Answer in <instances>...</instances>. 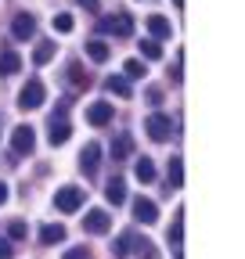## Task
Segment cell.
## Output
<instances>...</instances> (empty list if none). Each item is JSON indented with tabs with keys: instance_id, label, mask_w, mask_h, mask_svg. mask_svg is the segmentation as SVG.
<instances>
[{
	"instance_id": "52a82bcc",
	"label": "cell",
	"mask_w": 245,
	"mask_h": 259,
	"mask_svg": "<svg viewBox=\"0 0 245 259\" xmlns=\"http://www.w3.org/2000/svg\"><path fill=\"white\" fill-rule=\"evenodd\" d=\"M108 227H112V216H108L105 209H90V212L83 216V231H87V234H105Z\"/></svg>"
},
{
	"instance_id": "cb8c5ba5",
	"label": "cell",
	"mask_w": 245,
	"mask_h": 259,
	"mask_svg": "<svg viewBox=\"0 0 245 259\" xmlns=\"http://www.w3.org/2000/svg\"><path fill=\"white\" fill-rule=\"evenodd\" d=\"M141 54L148 58V61H155V58H162V47H159V40H141Z\"/></svg>"
},
{
	"instance_id": "277c9868",
	"label": "cell",
	"mask_w": 245,
	"mask_h": 259,
	"mask_svg": "<svg viewBox=\"0 0 245 259\" xmlns=\"http://www.w3.org/2000/svg\"><path fill=\"white\" fill-rule=\"evenodd\" d=\"M101 32H112V36H134V18L127 15V11H119V15H112V18H101Z\"/></svg>"
},
{
	"instance_id": "ba28073f",
	"label": "cell",
	"mask_w": 245,
	"mask_h": 259,
	"mask_svg": "<svg viewBox=\"0 0 245 259\" xmlns=\"http://www.w3.org/2000/svg\"><path fill=\"white\" fill-rule=\"evenodd\" d=\"M11 32H15V40H33L36 36V18L29 11H18L15 22H11Z\"/></svg>"
},
{
	"instance_id": "5bb4252c",
	"label": "cell",
	"mask_w": 245,
	"mask_h": 259,
	"mask_svg": "<svg viewBox=\"0 0 245 259\" xmlns=\"http://www.w3.org/2000/svg\"><path fill=\"white\" fill-rule=\"evenodd\" d=\"M134 155V137L130 134H119L112 141V162H123V158H130Z\"/></svg>"
},
{
	"instance_id": "5b68a950",
	"label": "cell",
	"mask_w": 245,
	"mask_h": 259,
	"mask_svg": "<svg viewBox=\"0 0 245 259\" xmlns=\"http://www.w3.org/2000/svg\"><path fill=\"white\" fill-rule=\"evenodd\" d=\"M144 130H148V137L155 141V144H162V141H170V134H173V122H170V115L155 112V115H148Z\"/></svg>"
},
{
	"instance_id": "44dd1931",
	"label": "cell",
	"mask_w": 245,
	"mask_h": 259,
	"mask_svg": "<svg viewBox=\"0 0 245 259\" xmlns=\"http://www.w3.org/2000/svg\"><path fill=\"white\" fill-rule=\"evenodd\" d=\"M108 54H112V47H108L105 40H90V44H87V58H90V61H108Z\"/></svg>"
},
{
	"instance_id": "8992f818",
	"label": "cell",
	"mask_w": 245,
	"mask_h": 259,
	"mask_svg": "<svg viewBox=\"0 0 245 259\" xmlns=\"http://www.w3.org/2000/svg\"><path fill=\"white\" fill-rule=\"evenodd\" d=\"M98 166H101V144L90 141V144H83V151H79V169H83L87 177H94Z\"/></svg>"
},
{
	"instance_id": "8fae6325",
	"label": "cell",
	"mask_w": 245,
	"mask_h": 259,
	"mask_svg": "<svg viewBox=\"0 0 245 259\" xmlns=\"http://www.w3.org/2000/svg\"><path fill=\"white\" fill-rule=\"evenodd\" d=\"M47 137H51V144H54V148H58V144H65V141L72 137V126H69V119H65V115H58V119L51 115V134H47Z\"/></svg>"
},
{
	"instance_id": "9c48e42d",
	"label": "cell",
	"mask_w": 245,
	"mask_h": 259,
	"mask_svg": "<svg viewBox=\"0 0 245 259\" xmlns=\"http://www.w3.org/2000/svg\"><path fill=\"white\" fill-rule=\"evenodd\" d=\"M134 220L144 223V227H151V223L159 220V205L151 202V198H134Z\"/></svg>"
},
{
	"instance_id": "4316f807",
	"label": "cell",
	"mask_w": 245,
	"mask_h": 259,
	"mask_svg": "<svg viewBox=\"0 0 245 259\" xmlns=\"http://www.w3.org/2000/svg\"><path fill=\"white\" fill-rule=\"evenodd\" d=\"M184 241V212H177L173 227H170V245H180Z\"/></svg>"
},
{
	"instance_id": "f1b7e54d",
	"label": "cell",
	"mask_w": 245,
	"mask_h": 259,
	"mask_svg": "<svg viewBox=\"0 0 245 259\" xmlns=\"http://www.w3.org/2000/svg\"><path fill=\"white\" fill-rule=\"evenodd\" d=\"M61 259H90V252H87L83 245H76V248H69V252L61 255Z\"/></svg>"
},
{
	"instance_id": "ffe728a7",
	"label": "cell",
	"mask_w": 245,
	"mask_h": 259,
	"mask_svg": "<svg viewBox=\"0 0 245 259\" xmlns=\"http://www.w3.org/2000/svg\"><path fill=\"white\" fill-rule=\"evenodd\" d=\"M134 173H137L141 184H151V180H155V162L141 155V158H137V166H134Z\"/></svg>"
},
{
	"instance_id": "603a6c76",
	"label": "cell",
	"mask_w": 245,
	"mask_h": 259,
	"mask_svg": "<svg viewBox=\"0 0 245 259\" xmlns=\"http://www.w3.org/2000/svg\"><path fill=\"white\" fill-rule=\"evenodd\" d=\"M148 69H144V61H137V58H130L127 65H123V76H127V79H141Z\"/></svg>"
},
{
	"instance_id": "9a60e30c",
	"label": "cell",
	"mask_w": 245,
	"mask_h": 259,
	"mask_svg": "<svg viewBox=\"0 0 245 259\" xmlns=\"http://www.w3.org/2000/svg\"><path fill=\"white\" fill-rule=\"evenodd\" d=\"M130 252H137V259H162L159 248L151 245L148 238H134V234H130Z\"/></svg>"
},
{
	"instance_id": "d6a6232c",
	"label": "cell",
	"mask_w": 245,
	"mask_h": 259,
	"mask_svg": "<svg viewBox=\"0 0 245 259\" xmlns=\"http://www.w3.org/2000/svg\"><path fill=\"white\" fill-rule=\"evenodd\" d=\"M76 4H83V8H90V11H98V0H76Z\"/></svg>"
},
{
	"instance_id": "d4e9b609",
	"label": "cell",
	"mask_w": 245,
	"mask_h": 259,
	"mask_svg": "<svg viewBox=\"0 0 245 259\" xmlns=\"http://www.w3.org/2000/svg\"><path fill=\"white\" fill-rule=\"evenodd\" d=\"M54 58V44H40L36 51H33V65H47Z\"/></svg>"
},
{
	"instance_id": "3957f363",
	"label": "cell",
	"mask_w": 245,
	"mask_h": 259,
	"mask_svg": "<svg viewBox=\"0 0 245 259\" xmlns=\"http://www.w3.org/2000/svg\"><path fill=\"white\" fill-rule=\"evenodd\" d=\"M33 148H36V130L29 126V122H22L15 134H11V151L15 155H33Z\"/></svg>"
},
{
	"instance_id": "7c38bea8",
	"label": "cell",
	"mask_w": 245,
	"mask_h": 259,
	"mask_svg": "<svg viewBox=\"0 0 245 259\" xmlns=\"http://www.w3.org/2000/svg\"><path fill=\"white\" fill-rule=\"evenodd\" d=\"M148 32H151V40H170L173 36V25L162 15H148Z\"/></svg>"
},
{
	"instance_id": "7402d4cb",
	"label": "cell",
	"mask_w": 245,
	"mask_h": 259,
	"mask_svg": "<svg viewBox=\"0 0 245 259\" xmlns=\"http://www.w3.org/2000/svg\"><path fill=\"white\" fill-rule=\"evenodd\" d=\"M108 94L130 97V94H134V90H130V79H127V76H108Z\"/></svg>"
},
{
	"instance_id": "30bf717a",
	"label": "cell",
	"mask_w": 245,
	"mask_h": 259,
	"mask_svg": "<svg viewBox=\"0 0 245 259\" xmlns=\"http://www.w3.org/2000/svg\"><path fill=\"white\" fill-rule=\"evenodd\" d=\"M87 122L90 126H108L112 122V101H94L87 108Z\"/></svg>"
},
{
	"instance_id": "484cf974",
	"label": "cell",
	"mask_w": 245,
	"mask_h": 259,
	"mask_svg": "<svg viewBox=\"0 0 245 259\" xmlns=\"http://www.w3.org/2000/svg\"><path fill=\"white\" fill-rule=\"evenodd\" d=\"M25 234H29V227H25L22 220H11V223H8V241H22Z\"/></svg>"
},
{
	"instance_id": "7a4b0ae2",
	"label": "cell",
	"mask_w": 245,
	"mask_h": 259,
	"mask_svg": "<svg viewBox=\"0 0 245 259\" xmlns=\"http://www.w3.org/2000/svg\"><path fill=\"white\" fill-rule=\"evenodd\" d=\"M44 101H47V87H44L40 79H29V83L22 87V94H18V108H29V112L40 108Z\"/></svg>"
},
{
	"instance_id": "d6986e66",
	"label": "cell",
	"mask_w": 245,
	"mask_h": 259,
	"mask_svg": "<svg viewBox=\"0 0 245 259\" xmlns=\"http://www.w3.org/2000/svg\"><path fill=\"white\" fill-rule=\"evenodd\" d=\"M22 69V58L15 54V51H4L0 54V76H15Z\"/></svg>"
},
{
	"instance_id": "e0dca14e",
	"label": "cell",
	"mask_w": 245,
	"mask_h": 259,
	"mask_svg": "<svg viewBox=\"0 0 245 259\" xmlns=\"http://www.w3.org/2000/svg\"><path fill=\"white\" fill-rule=\"evenodd\" d=\"M65 79H69L76 90H87V87H90V76L79 69V61H69V69H65Z\"/></svg>"
},
{
	"instance_id": "ac0fdd59",
	"label": "cell",
	"mask_w": 245,
	"mask_h": 259,
	"mask_svg": "<svg viewBox=\"0 0 245 259\" xmlns=\"http://www.w3.org/2000/svg\"><path fill=\"white\" fill-rule=\"evenodd\" d=\"M166 184L177 191V187H184V162L180 158H170V166H166Z\"/></svg>"
},
{
	"instance_id": "836d02e7",
	"label": "cell",
	"mask_w": 245,
	"mask_h": 259,
	"mask_svg": "<svg viewBox=\"0 0 245 259\" xmlns=\"http://www.w3.org/2000/svg\"><path fill=\"white\" fill-rule=\"evenodd\" d=\"M8 202V184H0V205Z\"/></svg>"
},
{
	"instance_id": "83f0119b",
	"label": "cell",
	"mask_w": 245,
	"mask_h": 259,
	"mask_svg": "<svg viewBox=\"0 0 245 259\" xmlns=\"http://www.w3.org/2000/svg\"><path fill=\"white\" fill-rule=\"evenodd\" d=\"M72 29H76L72 15H54V32H72Z\"/></svg>"
},
{
	"instance_id": "4dcf8cb0",
	"label": "cell",
	"mask_w": 245,
	"mask_h": 259,
	"mask_svg": "<svg viewBox=\"0 0 245 259\" xmlns=\"http://www.w3.org/2000/svg\"><path fill=\"white\" fill-rule=\"evenodd\" d=\"M148 105H162V90H159V87L148 90Z\"/></svg>"
},
{
	"instance_id": "f546056e",
	"label": "cell",
	"mask_w": 245,
	"mask_h": 259,
	"mask_svg": "<svg viewBox=\"0 0 245 259\" xmlns=\"http://www.w3.org/2000/svg\"><path fill=\"white\" fill-rule=\"evenodd\" d=\"M115 255H130V234H123L115 241Z\"/></svg>"
},
{
	"instance_id": "2e32d148",
	"label": "cell",
	"mask_w": 245,
	"mask_h": 259,
	"mask_svg": "<svg viewBox=\"0 0 245 259\" xmlns=\"http://www.w3.org/2000/svg\"><path fill=\"white\" fill-rule=\"evenodd\" d=\"M58 241H65V227L61 223H44L40 227V245H58Z\"/></svg>"
},
{
	"instance_id": "1f68e13d",
	"label": "cell",
	"mask_w": 245,
	"mask_h": 259,
	"mask_svg": "<svg viewBox=\"0 0 245 259\" xmlns=\"http://www.w3.org/2000/svg\"><path fill=\"white\" fill-rule=\"evenodd\" d=\"M11 252H15L11 241H8V238H0V259H11Z\"/></svg>"
},
{
	"instance_id": "4fadbf2b",
	"label": "cell",
	"mask_w": 245,
	"mask_h": 259,
	"mask_svg": "<svg viewBox=\"0 0 245 259\" xmlns=\"http://www.w3.org/2000/svg\"><path fill=\"white\" fill-rule=\"evenodd\" d=\"M105 198H108L112 205H123V202H127V180H123V177H112V180L105 184Z\"/></svg>"
},
{
	"instance_id": "e575fe53",
	"label": "cell",
	"mask_w": 245,
	"mask_h": 259,
	"mask_svg": "<svg viewBox=\"0 0 245 259\" xmlns=\"http://www.w3.org/2000/svg\"><path fill=\"white\" fill-rule=\"evenodd\" d=\"M177 259H180V255H177Z\"/></svg>"
},
{
	"instance_id": "6da1fadb",
	"label": "cell",
	"mask_w": 245,
	"mask_h": 259,
	"mask_svg": "<svg viewBox=\"0 0 245 259\" xmlns=\"http://www.w3.org/2000/svg\"><path fill=\"white\" fill-rule=\"evenodd\" d=\"M83 187H58L54 191V209L58 212H76V209H83Z\"/></svg>"
}]
</instances>
